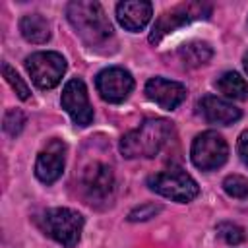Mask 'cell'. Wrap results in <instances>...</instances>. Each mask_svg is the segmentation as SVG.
Here are the masks:
<instances>
[{
	"label": "cell",
	"mask_w": 248,
	"mask_h": 248,
	"mask_svg": "<svg viewBox=\"0 0 248 248\" xmlns=\"http://www.w3.org/2000/svg\"><path fill=\"white\" fill-rule=\"evenodd\" d=\"M172 124L165 118H147L120 140V153L128 159L155 157L170 140Z\"/></svg>",
	"instance_id": "1"
},
{
	"label": "cell",
	"mask_w": 248,
	"mask_h": 248,
	"mask_svg": "<svg viewBox=\"0 0 248 248\" xmlns=\"http://www.w3.org/2000/svg\"><path fill=\"white\" fill-rule=\"evenodd\" d=\"M66 16L76 33L89 45H101L112 35V25L105 16V10L99 2L76 0L66 8Z\"/></svg>",
	"instance_id": "2"
},
{
	"label": "cell",
	"mask_w": 248,
	"mask_h": 248,
	"mask_svg": "<svg viewBox=\"0 0 248 248\" xmlns=\"http://www.w3.org/2000/svg\"><path fill=\"white\" fill-rule=\"evenodd\" d=\"M39 225L52 240L64 248H74L81 236L83 217L70 207H52L41 215Z\"/></svg>",
	"instance_id": "3"
},
{
	"label": "cell",
	"mask_w": 248,
	"mask_h": 248,
	"mask_svg": "<svg viewBox=\"0 0 248 248\" xmlns=\"http://www.w3.org/2000/svg\"><path fill=\"white\" fill-rule=\"evenodd\" d=\"M147 186L159 196H165L174 202H184V203L192 202L200 192L198 182L180 169H169V170L151 174L147 178Z\"/></svg>",
	"instance_id": "4"
},
{
	"label": "cell",
	"mask_w": 248,
	"mask_h": 248,
	"mask_svg": "<svg viewBox=\"0 0 248 248\" xmlns=\"http://www.w3.org/2000/svg\"><path fill=\"white\" fill-rule=\"evenodd\" d=\"M211 14V6L205 2H184L174 6L172 10L165 12L163 16H159V19L155 21L151 33H149V43H159L163 37H167L169 33L176 31L178 27L196 21V19H205Z\"/></svg>",
	"instance_id": "5"
},
{
	"label": "cell",
	"mask_w": 248,
	"mask_h": 248,
	"mask_svg": "<svg viewBox=\"0 0 248 248\" xmlns=\"http://www.w3.org/2000/svg\"><path fill=\"white\" fill-rule=\"evenodd\" d=\"M190 157L198 169L215 170L221 165H225V161L229 157V145L223 140V136H219L213 130H207L194 138Z\"/></svg>",
	"instance_id": "6"
},
{
	"label": "cell",
	"mask_w": 248,
	"mask_h": 248,
	"mask_svg": "<svg viewBox=\"0 0 248 248\" xmlns=\"http://www.w3.org/2000/svg\"><path fill=\"white\" fill-rule=\"evenodd\" d=\"M25 68L37 87L52 89L60 83V79L66 72V60L58 52L43 50V52H35L31 56H27Z\"/></svg>",
	"instance_id": "7"
},
{
	"label": "cell",
	"mask_w": 248,
	"mask_h": 248,
	"mask_svg": "<svg viewBox=\"0 0 248 248\" xmlns=\"http://www.w3.org/2000/svg\"><path fill=\"white\" fill-rule=\"evenodd\" d=\"M99 95L108 103H122L134 89V78L128 70L112 66L97 74L95 79Z\"/></svg>",
	"instance_id": "8"
},
{
	"label": "cell",
	"mask_w": 248,
	"mask_h": 248,
	"mask_svg": "<svg viewBox=\"0 0 248 248\" xmlns=\"http://www.w3.org/2000/svg\"><path fill=\"white\" fill-rule=\"evenodd\" d=\"M62 108L78 126H87L93 120V108L89 105L87 87L81 79L72 78L62 89Z\"/></svg>",
	"instance_id": "9"
},
{
	"label": "cell",
	"mask_w": 248,
	"mask_h": 248,
	"mask_svg": "<svg viewBox=\"0 0 248 248\" xmlns=\"http://www.w3.org/2000/svg\"><path fill=\"white\" fill-rule=\"evenodd\" d=\"M66 161V145L60 140H50L37 155L35 161V174L41 182L52 184L62 176Z\"/></svg>",
	"instance_id": "10"
},
{
	"label": "cell",
	"mask_w": 248,
	"mask_h": 248,
	"mask_svg": "<svg viewBox=\"0 0 248 248\" xmlns=\"http://www.w3.org/2000/svg\"><path fill=\"white\" fill-rule=\"evenodd\" d=\"M145 95L165 110H174L186 99V87L165 78H151L145 83Z\"/></svg>",
	"instance_id": "11"
},
{
	"label": "cell",
	"mask_w": 248,
	"mask_h": 248,
	"mask_svg": "<svg viewBox=\"0 0 248 248\" xmlns=\"http://www.w3.org/2000/svg\"><path fill=\"white\" fill-rule=\"evenodd\" d=\"M114 186L110 167L103 163H91L81 174V188L89 200H107Z\"/></svg>",
	"instance_id": "12"
},
{
	"label": "cell",
	"mask_w": 248,
	"mask_h": 248,
	"mask_svg": "<svg viewBox=\"0 0 248 248\" xmlns=\"http://www.w3.org/2000/svg\"><path fill=\"white\" fill-rule=\"evenodd\" d=\"M153 8L149 2L143 0H124L116 6V19L128 31L143 29L151 19Z\"/></svg>",
	"instance_id": "13"
},
{
	"label": "cell",
	"mask_w": 248,
	"mask_h": 248,
	"mask_svg": "<svg viewBox=\"0 0 248 248\" xmlns=\"http://www.w3.org/2000/svg\"><path fill=\"white\" fill-rule=\"evenodd\" d=\"M200 110L207 122L221 124V126H229L240 118V108H236L229 101L215 95H205L200 101Z\"/></svg>",
	"instance_id": "14"
},
{
	"label": "cell",
	"mask_w": 248,
	"mask_h": 248,
	"mask_svg": "<svg viewBox=\"0 0 248 248\" xmlns=\"http://www.w3.org/2000/svg\"><path fill=\"white\" fill-rule=\"evenodd\" d=\"M19 29H21V35L29 43H35V45L46 43L50 39V25H48V21L41 14H27V16H23L21 21H19Z\"/></svg>",
	"instance_id": "15"
},
{
	"label": "cell",
	"mask_w": 248,
	"mask_h": 248,
	"mask_svg": "<svg viewBox=\"0 0 248 248\" xmlns=\"http://www.w3.org/2000/svg\"><path fill=\"white\" fill-rule=\"evenodd\" d=\"M215 85L229 99H236V101L248 99V81L240 74H236V72H225L217 79Z\"/></svg>",
	"instance_id": "16"
},
{
	"label": "cell",
	"mask_w": 248,
	"mask_h": 248,
	"mask_svg": "<svg viewBox=\"0 0 248 248\" xmlns=\"http://www.w3.org/2000/svg\"><path fill=\"white\" fill-rule=\"evenodd\" d=\"M211 54H213L211 46L203 41H192V43H186L178 48L180 60L190 68H196V66H202V64L209 62Z\"/></svg>",
	"instance_id": "17"
},
{
	"label": "cell",
	"mask_w": 248,
	"mask_h": 248,
	"mask_svg": "<svg viewBox=\"0 0 248 248\" xmlns=\"http://www.w3.org/2000/svg\"><path fill=\"white\" fill-rule=\"evenodd\" d=\"M2 74H4L6 81L12 85V89L17 93V97H19V99H23V101H25V99H29V95H31V93H29L27 83L19 78V74H17L10 64H6V62L2 64Z\"/></svg>",
	"instance_id": "18"
},
{
	"label": "cell",
	"mask_w": 248,
	"mask_h": 248,
	"mask_svg": "<svg viewBox=\"0 0 248 248\" xmlns=\"http://www.w3.org/2000/svg\"><path fill=\"white\" fill-rule=\"evenodd\" d=\"M223 188L232 198H246L248 196V180L240 174H229L223 180Z\"/></svg>",
	"instance_id": "19"
},
{
	"label": "cell",
	"mask_w": 248,
	"mask_h": 248,
	"mask_svg": "<svg viewBox=\"0 0 248 248\" xmlns=\"http://www.w3.org/2000/svg\"><path fill=\"white\" fill-rule=\"evenodd\" d=\"M217 234L227 244H232V246H236V244H240L244 240V231L234 223H219L217 225Z\"/></svg>",
	"instance_id": "20"
},
{
	"label": "cell",
	"mask_w": 248,
	"mask_h": 248,
	"mask_svg": "<svg viewBox=\"0 0 248 248\" xmlns=\"http://www.w3.org/2000/svg\"><path fill=\"white\" fill-rule=\"evenodd\" d=\"M23 124H25V114L17 108H12L4 114V132L6 134L17 136L23 130Z\"/></svg>",
	"instance_id": "21"
},
{
	"label": "cell",
	"mask_w": 248,
	"mask_h": 248,
	"mask_svg": "<svg viewBox=\"0 0 248 248\" xmlns=\"http://www.w3.org/2000/svg\"><path fill=\"white\" fill-rule=\"evenodd\" d=\"M159 209H161V207H157V205H153V203H147V205L136 207V209L128 215V219H130V221H145V219H149V217H155V213H157Z\"/></svg>",
	"instance_id": "22"
},
{
	"label": "cell",
	"mask_w": 248,
	"mask_h": 248,
	"mask_svg": "<svg viewBox=\"0 0 248 248\" xmlns=\"http://www.w3.org/2000/svg\"><path fill=\"white\" fill-rule=\"evenodd\" d=\"M238 155H240L242 163L248 167V130L242 132L238 138Z\"/></svg>",
	"instance_id": "23"
},
{
	"label": "cell",
	"mask_w": 248,
	"mask_h": 248,
	"mask_svg": "<svg viewBox=\"0 0 248 248\" xmlns=\"http://www.w3.org/2000/svg\"><path fill=\"white\" fill-rule=\"evenodd\" d=\"M244 70H246V72H248V52H246V54H244Z\"/></svg>",
	"instance_id": "24"
}]
</instances>
